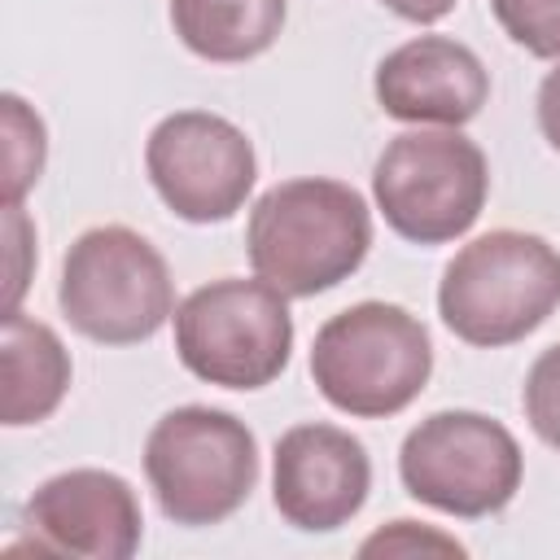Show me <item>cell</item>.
Here are the masks:
<instances>
[{
    "label": "cell",
    "instance_id": "obj_1",
    "mask_svg": "<svg viewBox=\"0 0 560 560\" xmlns=\"http://www.w3.org/2000/svg\"><path fill=\"white\" fill-rule=\"evenodd\" d=\"M372 249L368 201L324 175L267 188L245 223V254L258 280L284 298H315L350 280Z\"/></svg>",
    "mask_w": 560,
    "mask_h": 560
},
{
    "label": "cell",
    "instance_id": "obj_2",
    "mask_svg": "<svg viewBox=\"0 0 560 560\" xmlns=\"http://www.w3.org/2000/svg\"><path fill=\"white\" fill-rule=\"evenodd\" d=\"M560 306V249L534 232L499 228L464 249L442 271V324L481 350L525 341Z\"/></svg>",
    "mask_w": 560,
    "mask_h": 560
},
{
    "label": "cell",
    "instance_id": "obj_3",
    "mask_svg": "<svg viewBox=\"0 0 560 560\" xmlns=\"http://www.w3.org/2000/svg\"><path fill=\"white\" fill-rule=\"evenodd\" d=\"M433 372L429 328L398 302H354L337 311L311 346L315 389L354 420L407 411Z\"/></svg>",
    "mask_w": 560,
    "mask_h": 560
},
{
    "label": "cell",
    "instance_id": "obj_4",
    "mask_svg": "<svg viewBox=\"0 0 560 560\" xmlns=\"http://www.w3.org/2000/svg\"><path fill=\"white\" fill-rule=\"evenodd\" d=\"M57 302L88 341L136 346L175 315V284L166 258L140 232L105 223L88 228L66 249Z\"/></svg>",
    "mask_w": 560,
    "mask_h": 560
},
{
    "label": "cell",
    "instance_id": "obj_5",
    "mask_svg": "<svg viewBox=\"0 0 560 560\" xmlns=\"http://www.w3.org/2000/svg\"><path fill=\"white\" fill-rule=\"evenodd\" d=\"M144 477L166 521L201 529L228 521L258 481V442L219 407H175L144 442Z\"/></svg>",
    "mask_w": 560,
    "mask_h": 560
},
{
    "label": "cell",
    "instance_id": "obj_6",
    "mask_svg": "<svg viewBox=\"0 0 560 560\" xmlns=\"http://www.w3.org/2000/svg\"><path fill=\"white\" fill-rule=\"evenodd\" d=\"M372 197L385 223L411 245L464 236L490 197V166L459 127H416L394 136L372 166Z\"/></svg>",
    "mask_w": 560,
    "mask_h": 560
},
{
    "label": "cell",
    "instance_id": "obj_7",
    "mask_svg": "<svg viewBox=\"0 0 560 560\" xmlns=\"http://www.w3.org/2000/svg\"><path fill=\"white\" fill-rule=\"evenodd\" d=\"M179 363L219 389H262L289 368L293 315L267 280L223 276L175 306Z\"/></svg>",
    "mask_w": 560,
    "mask_h": 560
},
{
    "label": "cell",
    "instance_id": "obj_8",
    "mask_svg": "<svg viewBox=\"0 0 560 560\" xmlns=\"http://www.w3.org/2000/svg\"><path fill=\"white\" fill-rule=\"evenodd\" d=\"M402 490L446 516L477 521L503 512L525 477L516 438L481 411H433L398 451Z\"/></svg>",
    "mask_w": 560,
    "mask_h": 560
},
{
    "label": "cell",
    "instance_id": "obj_9",
    "mask_svg": "<svg viewBox=\"0 0 560 560\" xmlns=\"http://www.w3.org/2000/svg\"><path fill=\"white\" fill-rule=\"evenodd\" d=\"M144 171L184 223L232 219L258 179L249 136L210 109H175L144 140Z\"/></svg>",
    "mask_w": 560,
    "mask_h": 560
},
{
    "label": "cell",
    "instance_id": "obj_10",
    "mask_svg": "<svg viewBox=\"0 0 560 560\" xmlns=\"http://www.w3.org/2000/svg\"><path fill=\"white\" fill-rule=\"evenodd\" d=\"M372 490L368 446L337 424H293L276 442L271 503L302 534H332L359 516Z\"/></svg>",
    "mask_w": 560,
    "mask_h": 560
},
{
    "label": "cell",
    "instance_id": "obj_11",
    "mask_svg": "<svg viewBox=\"0 0 560 560\" xmlns=\"http://www.w3.org/2000/svg\"><path fill=\"white\" fill-rule=\"evenodd\" d=\"M22 525L35 534V551L88 560H131L144 534L131 481L105 468H70L35 486Z\"/></svg>",
    "mask_w": 560,
    "mask_h": 560
},
{
    "label": "cell",
    "instance_id": "obj_12",
    "mask_svg": "<svg viewBox=\"0 0 560 560\" xmlns=\"http://www.w3.org/2000/svg\"><path fill=\"white\" fill-rule=\"evenodd\" d=\"M372 92L376 105L398 122L464 127L490 101V70L451 35H416L381 57Z\"/></svg>",
    "mask_w": 560,
    "mask_h": 560
},
{
    "label": "cell",
    "instance_id": "obj_13",
    "mask_svg": "<svg viewBox=\"0 0 560 560\" xmlns=\"http://www.w3.org/2000/svg\"><path fill=\"white\" fill-rule=\"evenodd\" d=\"M0 385H4L0 416L9 429L48 420L70 389V354L61 337L22 311H4Z\"/></svg>",
    "mask_w": 560,
    "mask_h": 560
},
{
    "label": "cell",
    "instance_id": "obj_14",
    "mask_svg": "<svg viewBox=\"0 0 560 560\" xmlns=\"http://www.w3.org/2000/svg\"><path fill=\"white\" fill-rule=\"evenodd\" d=\"M284 0H171L179 44L214 66L262 57L284 31Z\"/></svg>",
    "mask_w": 560,
    "mask_h": 560
},
{
    "label": "cell",
    "instance_id": "obj_15",
    "mask_svg": "<svg viewBox=\"0 0 560 560\" xmlns=\"http://www.w3.org/2000/svg\"><path fill=\"white\" fill-rule=\"evenodd\" d=\"M4 206H18L44 171V122L22 96L4 92Z\"/></svg>",
    "mask_w": 560,
    "mask_h": 560
},
{
    "label": "cell",
    "instance_id": "obj_16",
    "mask_svg": "<svg viewBox=\"0 0 560 560\" xmlns=\"http://www.w3.org/2000/svg\"><path fill=\"white\" fill-rule=\"evenodd\" d=\"M490 9L516 48L560 61V0H490Z\"/></svg>",
    "mask_w": 560,
    "mask_h": 560
},
{
    "label": "cell",
    "instance_id": "obj_17",
    "mask_svg": "<svg viewBox=\"0 0 560 560\" xmlns=\"http://www.w3.org/2000/svg\"><path fill=\"white\" fill-rule=\"evenodd\" d=\"M521 407H525L529 429H534L551 451H560V341L547 346V350L529 363L525 389H521Z\"/></svg>",
    "mask_w": 560,
    "mask_h": 560
},
{
    "label": "cell",
    "instance_id": "obj_18",
    "mask_svg": "<svg viewBox=\"0 0 560 560\" xmlns=\"http://www.w3.org/2000/svg\"><path fill=\"white\" fill-rule=\"evenodd\" d=\"M416 551H438V556H464V542H455L451 534H438L420 521H389L385 529H376L359 556H416Z\"/></svg>",
    "mask_w": 560,
    "mask_h": 560
},
{
    "label": "cell",
    "instance_id": "obj_19",
    "mask_svg": "<svg viewBox=\"0 0 560 560\" xmlns=\"http://www.w3.org/2000/svg\"><path fill=\"white\" fill-rule=\"evenodd\" d=\"M4 241H9V311H18V298L26 293V254L35 249V228L18 206H4Z\"/></svg>",
    "mask_w": 560,
    "mask_h": 560
},
{
    "label": "cell",
    "instance_id": "obj_20",
    "mask_svg": "<svg viewBox=\"0 0 560 560\" xmlns=\"http://www.w3.org/2000/svg\"><path fill=\"white\" fill-rule=\"evenodd\" d=\"M538 131H542V140L560 153V61H556V70H547V79L538 83Z\"/></svg>",
    "mask_w": 560,
    "mask_h": 560
},
{
    "label": "cell",
    "instance_id": "obj_21",
    "mask_svg": "<svg viewBox=\"0 0 560 560\" xmlns=\"http://www.w3.org/2000/svg\"><path fill=\"white\" fill-rule=\"evenodd\" d=\"M389 13H398L402 22H416V26H433L442 22L459 0H381Z\"/></svg>",
    "mask_w": 560,
    "mask_h": 560
}]
</instances>
